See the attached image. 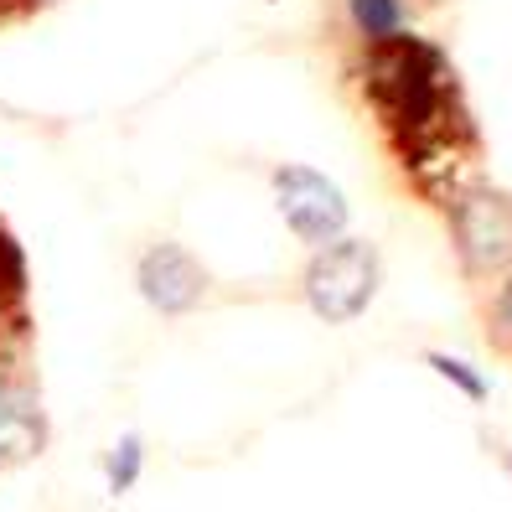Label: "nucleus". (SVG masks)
<instances>
[{
	"instance_id": "1",
	"label": "nucleus",
	"mask_w": 512,
	"mask_h": 512,
	"mask_svg": "<svg viewBox=\"0 0 512 512\" xmlns=\"http://www.w3.org/2000/svg\"><path fill=\"white\" fill-rule=\"evenodd\" d=\"M487 321H492V337L512 352V275H502L487 295Z\"/></svg>"
}]
</instances>
